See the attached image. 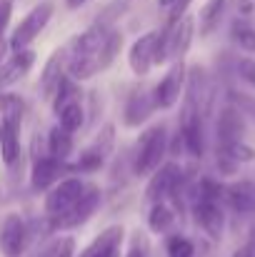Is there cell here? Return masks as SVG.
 <instances>
[{"mask_svg": "<svg viewBox=\"0 0 255 257\" xmlns=\"http://www.w3.org/2000/svg\"><path fill=\"white\" fill-rule=\"evenodd\" d=\"M233 38L245 53H255V28H250L248 23L235 20L233 23Z\"/></svg>", "mask_w": 255, "mask_h": 257, "instance_id": "cell-24", "label": "cell"}, {"mask_svg": "<svg viewBox=\"0 0 255 257\" xmlns=\"http://www.w3.org/2000/svg\"><path fill=\"white\" fill-rule=\"evenodd\" d=\"M185 80H188V68H185L183 60H175V65L163 75V80L153 90L155 105H158L160 110H170V107L180 100V95H183V90H185Z\"/></svg>", "mask_w": 255, "mask_h": 257, "instance_id": "cell-7", "label": "cell"}, {"mask_svg": "<svg viewBox=\"0 0 255 257\" xmlns=\"http://www.w3.org/2000/svg\"><path fill=\"white\" fill-rule=\"evenodd\" d=\"M245 257H255V227L248 235V245H245Z\"/></svg>", "mask_w": 255, "mask_h": 257, "instance_id": "cell-34", "label": "cell"}, {"mask_svg": "<svg viewBox=\"0 0 255 257\" xmlns=\"http://www.w3.org/2000/svg\"><path fill=\"white\" fill-rule=\"evenodd\" d=\"M33 65H35V53H33L30 48L15 50V53L10 55V60H5V63L0 65V92H3L5 87L15 85L18 80H23V78L30 73Z\"/></svg>", "mask_w": 255, "mask_h": 257, "instance_id": "cell-13", "label": "cell"}, {"mask_svg": "<svg viewBox=\"0 0 255 257\" xmlns=\"http://www.w3.org/2000/svg\"><path fill=\"white\" fill-rule=\"evenodd\" d=\"M193 212H195V222L203 227L205 235H210L213 240H220V237H223L225 215H223L218 200H203V197H195Z\"/></svg>", "mask_w": 255, "mask_h": 257, "instance_id": "cell-11", "label": "cell"}, {"mask_svg": "<svg viewBox=\"0 0 255 257\" xmlns=\"http://www.w3.org/2000/svg\"><path fill=\"white\" fill-rule=\"evenodd\" d=\"M83 190H85V182L80 177H63L45 195V205H43L45 207V217H58V215L68 212L75 205V200L80 197Z\"/></svg>", "mask_w": 255, "mask_h": 257, "instance_id": "cell-4", "label": "cell"}, {"mask_svg": "<svg viewBox=\"0 0 255 257\" xmlns=\"http://www.w3.org/2000/svg\"><path fill=\"white\" fill-rule=\"evenodd\" d=\"M0 138H3V125H0Z\"/></svg>", "mask_w": 255, "mask_h": 257, "instance_id": "cell-41", "label": "cell"}, {"mask_svg": "<svg viewBox=\"0 0 255 257\" xmlns=\"http://www.w3.org/2000/svg\"><path fill=\"white\" fill-rule=\"evenodd\" d=\"M225 3L228 0H208L200 10V35H210L218 25H220V18L225 13Z\"/></svg>", "mask_w": 255, "mask_h": 257, "instance_id": "cell-20", "label": "cell"}, {"mask_svg": "<svg viewBox=\"0 0 255 257\" xmlns=\"http://www.w3.org/2000/svg\"><path fill=\"white\" fill-rule=\"evenodd\" d=\"M103 163H105V158L100 155V153H95L93 148H88L80 153V158H78V163L73 165L78 172H95L103 168Z\"/></svg>", "mask_w": 255, "mask_h": 257, "instance_id": "cell-27", "label": "cell"}, {"mask_svg": "<svg viewBox=\"0 0 255 257\" xmlns=\"http://www.w3.org/2000/svg\"><path fill=\"white\" fill-rule=\"evenodd\" d=\"M65 3H68V8H70V10H78V8H80V5H85L88 0H65Z\"/></svg>", "mask_w": 255, "mask_h": 257, "instance_id": "cell-36", "label": "cell"}, {"mask_svg": "<svg viewBox=\"0 0 255 257\" xmlns=\"http://www.w3.org/2000/svg\"><path fill=\"white\" fill-rule=\"evenodd\" d=\"M120 13H125V3H120V0H115V3H110L108 8H103V13L98 15V25H105V28H113L115 25V20L120 18Z\"/></svg>", "mask_w": 255, "mask_h": 257, "instance_id": "cell-29", "label": "cell"}, {"mask_svg": "<svg viewBox=\"0 0 255 257\" xmlns=\"http://www.w3.org/2000/svg\"><path fill=\"white\" fill-rule=\"evenodd\" d=\"M113 143H115V127L113 125H105L100 133H98V138H95V143L90 145L95 153H100L103 158H108L110 155V150H113Z\"/></svg>", "mask_w": 255, "mask_h": 257, "instance_id": "cell-28", "label": "cell"}, {"mask_svg": "<svg viewBox=\"0 0 255 257\" xmlns=\"http://www.w3.org/2000/svg\"><path fill=\"white\" fill-rule=\"evenodd\" d=\"M83 120H85V110H83V102H70L65 105L60 112H58V125H63L65 130L75 133L83 127Z\"/></svg>", "mask_w": 255, "mask_h": 257, "instance_id": "cell-22", "label": "cell"}, {"mask_svg": "<svg viewBox=\"0 0 255 257\" xmlns=\"http://www.w3.org/2000/svg\"><path fill=\"white\" fill-rule=\"evenodd\" d=\"M158 3H160V8H165V10H168L170 5H173V3H178V0H158Z\"/></svg>", "mask_w": 255, "mask_h": 257, "instance_id": "cell-38", "label": "cell"}, {"mask_svg": "<svg viewBox=\"0 0 255 257\" xmlns=\"http://www.w3.org/2000/svg\"><path fill=\"white\" fill-rule=\"evenodd\" d=\"M218 153L225 155V158H230L233 163H250V160H255V150L250 148V145H245L243 140H238V143H228V145H220Z\"/></svg>", "mask_w": 255, "mask_h": 257, "instance_id": "cell-23", "label": "cell"}, {"mask_svg": "<svg viewBox=\"0 0 255 257\" xmlns=\"http://www.w3.org/2000/svg\"><path fill=\"white\" fill-rule=\"evenodd\" d=\"M3 53H5V45L0 43V63H3Z\"/></svg>", "mask_w": 255, "mask_h": 257, "instance_id": "cell-40", "label": "cell"}, {"mask_svg": "<svg viewBox=\"0 0 255 257\" xmlns=\"http://www.w3.org/2000/svg\"><path fill=\"white\" fill-rule=\"evenodd\" d=\"M245 135V120H243V110L238 105H228L220 110L218 115V143L228 145V143H238Z\"/></svg>", "mask_w": 255, "mask_h": 257, "instance_id": "cell-15", "label": "cell"}, {"mask_svg": "<svg viewBox=\"0 0 255 257\" xmlns=\"http://www.w3.org/2000/svg\"><path fill=\"white\" fill-rule=\"evenodd\" d=\"M65 65H68V45L60 48V50H55V53L48 58V63H45V68H43V73H40V92H43L45 100H53V95H55V90L60 85V80L68 75V73H65Z\"/></svg>", "mask_w": 255, "mask_h": 257, "instance_id": "cell-14", "label": "cell"}, {"mask_svg": "<svg viewBox=\"0 0 255 257\" xmlns=\"http://www.w3.org/2000/svg\"><path fill=\"white\" fill-rule=\"evenodd\" d=\"M125 240V230L123 225H110L105 227L88 247H85L80 257H120V247Z\"/></svg>", "mask_w": 255, "mask_h": 257, "instance_id": "cell-12", "label": "cell"}, {"mask_svg": "<svg viewBox=\"0 0 255 257\" xmlns=\"http://www.w3.org/2000/svg\"><path fill=\"white\" fill-rule=\"evenodd\" d=\"M28 242H30V225L15 212L5 215V220L0 225V250H3V255L23 257Z\"/></svg>", "mask_w": 255, "mask_h": 257, "instance_id": "cell-5", "label": "cell"}, {"mask_svg": "<svg viewBox=\"0 0 255 257\" xmlns=\"http://www.w3.org/2000/svg\"><path fill=\"white\" fill-rule=\"evenodd\" d=\"M125 257H148V247H145V242H140V232H135L133 245H130V250H128V255Z\"/></svg>", "mask_w": 255, "mask_h": 257, "instance_id": "cell-32", "label": "cell"}, {"mask_svg": "<svg viewBox=\"0 0 255 257\" xmlns=\"http://www.w3.org/2000/svg\"><path fill=\"white\" fill-rule=\"evenodd\" d=\"M48 153L58 160H68L73 153V133L65 130L63 125H55L48 133Z\"/></svg>", "mask_w": 255, "mask_h": 257, "instance_id": "cell-18", "label": "cell"}, {"mask_svg": "<svg viewBox=\"0 0 255 257\" xmlns=\"http://www.w3.org/2000/svg\"><path fill=\"white\" fill-rule=\"evenodd\" d=\"M75 255V240L73 237H58L43 247V257H73Z\"/></svg>", "mask_w": 255, "mask_h": 257, "instance_id": "cell-25", "label": "cell"}, {"mask_svg": "<svg viewBox=\"0 0 255 257\" xmlns=\"http://www.w3.org/2000/svg\"><path fill=\"white\" fill-rule=\"evenodd\" d=\"M148 225H150L153 232H168L170 227L175 225V210L170 207L168 202L153 205V210L148 215Z\"/></svg>", "mask_w": 255, "mask_h": 257, "instance_id": "cell-21", "label": "cell"}, {"mask_svg": "<svg viewBox=\"0 0 255 257\" xmlns=\"http://www.w3.org/2000/svg\"><path fill=\"white\" fill-rule=\"evenodd\" d=\"M53 110H55V115L65 107V105H70V102H83V90L78 85V80H73L70 75H65L63 80H60V85L55 90V95H53Z\"/></svg>", "mask_w": 255, "mask_h": 257, "instance_id": "cell-19", "label": "cell"}, {"mask_svg": "<svg viewBox=\"0 0 255 257\" xmlns=\"http://www.w3.org/2000/svg\"><path fill=\"white\" fill-rule=\"evenodd\" d=\"M238 75L255 87V60L253 58H240L238 60Z\"/></svg>", "mask_w": 255, "mask_h": 257, "instance_id": "cell-30", "label": "cell"}, {"mask_svg": "<svg viewBox=\"0 0 255 257\" xmlns=\"http://www.w3.org/2000/svg\"><path fill=\"white\" fill-rule=\"evenodd\" d=\"M183 177V170L178 163H163L158 170L150 175L148 180V187H145V200L150 205H158V202H165L170 197V192L175 190L178 180Z\"/></svg>", "mask_w": 255, "mask_h": 257, "instance_id": "cell-8", "label": "cell"}, {"mask_svg": "<svg viewBox=\"0 0 255 257\" xmlns=\"http://www.w3.org/2000/svg\"><path fill=\"white\" fill-rule=\"evenodd\" d=\"M233 257H245V247H243V250H238V252H235Z\"/></svg>", "mask_w": 255, "mask_h": 257, "instance_id": "cell-39", "label": "cell"}, {"mask_svg": "<svg viewBox=\"0 0 255 257\" xmlns=\"http://www.w3.org/2000/svg\"><path fill=\"white\" fill-rule=\"evenodd\" d=\"M70 170H75L73 165H68V160H58L53 155H43L38 160H33V170H30V185L33 190L43 192L50 190L53 185H58L63 180V175H68Z\"/></svg>", "mask_w": 255, "mask_h": 257, "instance_id": "cell-6", "label": "cell"}, {"mask_svg": "<svg viewBox=\"0 0 255 257\" xmlns=\"http://www.w3.org/2000/svg\"><path fill=\"white\" fill-rule=\"evenodd\" d=\"M3 125V138H0V155H3V163L10 168L18 163V158L23 155L20 153V125L18 120H0Z\"/></svg>", "mask_w": 255, "mask_h": 257, "instance_id": "cell-16", "label": "cell"}, {"mask_svg": "<svg viewBox=\"0 0 255 257\" xmlns=\"http://www.w3.org/2000/svg\"><path fill=\"white\" fill-rule=\"evenodd\" d=\"M165 153H168V127L163 122L148 127L138 145H135V155H133V172L135 175H153L163 165L165 160Z\"/></svg>", "mask_w": 255, "mask_h": 257, "instance_id": "cell-1", "label": "cell"}, {"mask_svg": "<svg viewBox=\"0 0 255 257\" xmlns=\"http://www.w3.org/2000/svg\"><path fill=\"white\" fill-rule=\"evenodd\" d=\"M153 110H158L155 105V95L150 90H133L125 100V110H123V122L128 127H140Z\"/></svg>", "mask_w": 255, "mask_h": 257, "instance_id": "cell-10", "label": "cell"}, {"mask_svg": "<svg viewBox=\"0 0 255 257\" xmlns=\"http://www.w3.org/2000/svg\"><path fill=\"white\" fill-rule=\"evenodd\" d=\"M100 200H103L100 187H98V185H85L80 197L75 200V205H73L68 212H63V215H58V217H50V227H53V230H73V227H80V225H85V222L95 215V210L100 207Z\"/></svg>", "mask_w": 255, "mask_h": 257, "instance_id": "cell-3", "label": "cell"}, {"mask_svg": "<svg viewBox=\"0 0 255 257\" xmlns=\"http://www.w3.org/2000/svg\"><path fill=\"white\" fill-rule=\"evenodd\" d=\"M8 97H10V92H0V112L5 110V105H8Z\"/></svg>", "mask_w": 255, "mask_h": 257, "instance_id": "cell-37", "label": "cell"}, {"mask_svg": "<svg viewBox=\"0 0 255 257\" xmlns=\"http://www.w3.org/2000/svg\"><path fill=\"white\" fill-rule=\"evenodd\" d=\"M238 10H240L243 15H250V13H253V3H250V0H238Z\"/></svg>", "mask_w": 255, "mask_h": 257, "instance_id": "cell-35", "label": "cell"}, {"mask_svg": "<svg viewBox=\"0 0 255 257\" xmlns=\"http://www.w3.org/2000/svg\"><path fill=\"white\" fill-rule=\"evenodd\" d=\"M13 5H15V0H0V43H3V35L8 30V23H10V15H13Z\"/></svg>", "mask_w": 255, "mask_h": 257, "instance_id": "cell-31", "label": "cell"}, {"mask_svg": "<svg viewBox=\"0 0 255 257\" xmlns=\"http://www.w3.org/2000/svg\"><path fill=\"white\" fill-rule=\"evenodd\" d=\"M165 252H168V257H193L195 255V247H193V242L188 237L173 235L165 242Z\"/></svg>", "mask_w": 255, "mask_h": 257, "instance_id": "cell-26", "label": "cell"}, {"mask_svg": "<svg viewBox=\"0 0 255 257\" xmlns=\"http://www.w3.org/2000/svg\"><path fill=\"white\" fill-rule=\"evenodd\" d=\"M53 10H55V5L50 3V0H43V3H38L23 20H20V25L13 30V35H10V43H8V48L15 53V50H23V48H28L43 30H45V25L50 23V18H53Z\"/></svg>", "mask_w": 255, "mask_h": 257, "instance_id": "cell-2", "label": "cell"}, {"mask_svg": "<svg viewBox=\"0 0 255 257\" xmlns=\"http://www.w3.org/2000/svg\"><path fill=\"white\" fill-rule=\"evenodd\" d=\"M155 45H158V30H150L133 43L128 53V65L138 78H145L150 68L155 65Z\"/></svg>", "mask_w": 255, "mask_h": 257, "instance_id": "cell-9", "label": "cell"}, {"mask_svg": "<svg viewBox=\"0 0 255 257\" xmlns=\"http://www.w3.org/2000/svg\"><path fill=\"white\" fill-rule=\"evenodd\" d=\"M223 197L228 200V205L240 212V215H250L255 212V185L253 182H233L230 187H225Z\"/></svg>", "mask_w": 255, "mask_h": 257, "instance_id": "cell-17", "label": "cell"}, {"mask_svg": "<svg viewBox=\"0 0 255 257\" xmlns=\"http://www.w3.org/2000/svg\"><path fill=\"white\" fill-rule=\"evenodd\" d=\"M233 100H235V105H238L240 110L250 112V115L255 117V100H250V97H245L243 92H233Z\"/></svg>", "mask_w": 255, "mask_h": 257, "instance_id": "cell-33", "label": "cell"}]
</instances>
